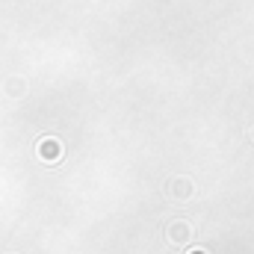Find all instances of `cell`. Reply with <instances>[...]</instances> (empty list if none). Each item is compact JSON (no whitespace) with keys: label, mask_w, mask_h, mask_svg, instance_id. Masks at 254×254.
I'll return each instance as SVG.
<instances>
[{"label":"cell","mask_w":254,"mask_h":254,"mask_svg":"<svg viewBox=\"0 0 254 254\" xmlns=\"http://www.w3.org/2000/svg\"><path fill=\"white\" fill-rule=\"evenodd\" d=\"M166 234H169V243H172V246H187V243L192 240L190 222H181V219H178V222H172Z\"/></svg>","instance_id":"1"},{"label":"cell","mask_w":254,"mask_h":254,"mask_svg":"<svg viewBox=\"0 0 254 254\" xmlns=\"http://www.w3.org/2000/svg\"><path fill=\"white\" fill-rule=\"evenodd\" d=\"M172 195H175V198H190L192 195V181L190 178H175V181H172Z\"/></svg>","instance_id":"2"},{"label":"cell","mask_w":254,"mask_h":254,"mask_svg":"<svg viewBox=\"0 0 254 254\" xmlns=\"http://www.w3.org/2000/svg\"><path fill=\"white\" fill-rule=\"evenodd\" d=\"M39 151H42V157H57V154H60V145H57V142H42Z\"/></svg>","instance_id":"3"},{"label":"cell","mask_w":254,"mask_h":254,"mask_svg":"<svg viewBox=\"0 0 254 254\" xmlns=\"http://www.w3.org/2000/svg\"><path fill=\"white\" fill-rule=\"evenodd\" d=\"M190 254H207V252H201V249H195V252H190Z\"/></svg>","instance_id":"4"},{"label":"cell","mask_w":254,"mask_h":254,"mask_svg":"<svg viewBox=\"0 0 254 254\" xmlns=\"http://www.w3.org/2000/svg\"><path fill=\"white\" fill-rule=\"evenodd\" d=\"M252 139H254V130H252Z\"/></svg>","instance_id":"5"}]
</instances>
